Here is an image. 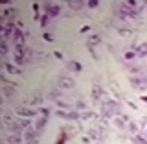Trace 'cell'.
Listing matches in <instances>:
<instances>
[{"label":"cell","instance_id":"6da1fadb","mask_svg":"<svg viewBox=\"0 0 147 144\" xmlns=\"http://www.w3.org/2000/svg\"><path fill=\"white\" fill-rule=\"evenodd\" d=\"M118 111H119V107H118V104L114 100H105L103 104H101V115H103L105 118L114 117Z\"/></svg>","mask_w":147,"mask_h":144},{"label":"cell","instance_id":"7a4b0ae2","mask_svg":"<svg viewBox=\"0 0 147 144\" xmlns=\"http://www.w3.org/2000/svg\"><path fill=\"white\" fill-rule=\"evenodd\" d=\"M57 85L61 87V89H72V87L76 85V81H74L72 78H68V76H59Z\"/></svg>","mask_w":147,"mask_h":144},{"label":"cell","instance_id":"3957f363","mask_svg":"<svg viewBox=\"0 0 147 144\" xmlns=\"http://www.w3.org/2000/svg\"><path fill=\"white\" fill-rule=\"evenodd\" d=\"M2 94H4V98H7V100L15 98V85H11V83H4V85H2Z\"/></svg>","mask_w":147,"mask_h":144},{"label":"cell","instance_id":"277c9868","mask_svg":"<svg viewBox=\"0 0 147 144\" xmlns=\"http://www.w3.org/2000/svg\"><path fill=\"white\" fill-rule=\"evenodd\" d=\"M57 117L59 118H64V120H77V118H81V115L79 113H76V111H57Z\"/></svg>","mask_w":147,"mask_h":144},{"label":"cell","instance_id":"5b68a950","mask_svg":"<svg viewBox=\"0 0 147 144\" xmlns=\"http://www.w3.org/2000/svg\"><path fill=\"white\" fill-rule=\"evenodd\" d=\"M44 11H46V15H48V17H57L59 13H61V8H59V6H52V4H46Z\"/></svg>","mask_w":147,"mask_h":144},{"label":"cell","instance_id":"8992f818","mask_svg":"<svg viewBox=\"0 0 147 144\" xmlns=\"http://www.w3.org/2000/svg\"><path fill=\"white\" fill-rule=\"evenodd\" d=\"M17 115H20V117H24V118H28V117L31 118V117H35L37 113H35L33 109H28V107H18L17 109Z\"/></svg>","mask_w":147,"mask_h":144},{"label":"cell","instance_id":"52a82bcc","mask_svg":"<svg viewBox=\"0 0 147 144\" xmlns=\"http://www.w3.org/2000/svg\"><path fill=\"white\" fill-rule=\"evenodd\" d=\"M9 129H11V133H15V135H20V133H22V131H24V129H26V128H24V126H22V124H20V122H13V124H11V126H9Z\"/></svg>","mask_w":147,"mask_h":144},{"label":"cell","instance_id":"ba28073f","mask_svg":"<svg viewBox=\"0 0 147 144\" xmlns=\"http://www.w3.org/2000/svg\"><path fill=\"white\" fill-rule=\"evenodd\" d=\"M101 96H103V91H101L99 85H94V89H92V100L94 102H99Z\"/></svg>","mask_w":147,"mask_h":144},{"label":"cell","instance_id":"9c48e42d","mask_svg":"<svg viewBox=\"0 0 147 144\" xmlns=\"http://www.w3.org/2000/svg\"><path fill=\"white\" fill-rule=\"evenodd\" d=\"M4 68H6L9 74H20L22 72L18 67H15V65H11V63H4Z\"/></svg>","mask_w":147,"mask_h":144},{"label":"cell","instance_id":"30bf717a","mask_svg":"<svg viewBox=\"0 0 147 144\" xmlns=\"http://www.w3.org/2000/svg\"><path fill=\"white\" fill-rule=\"evenodd\" d=\"M15 26H13V24H6V26H4V30H2V33H4V37H6V39H7V37L9 35H11V33H15Z\"/></svg>","mask_w":147,"mask_h":144},{"label":"cell","instance_id":"8fae6325","mask_svg":"<svg viewBox=\"0 0 147 144\" xmlns=\"http://www.w3.org/2000/svg\"><path fill=\"white\" fill-rule=\"evenodd\" d=\"M7 144H22L20 135H15V133H11V135L7 137Z\"/></svg>","mask_w":147,"mask_h":144},{"label":"cell","instance_id":"7c38bea8","mask_svg":"<svg viewBox=\"0 0 147 144\" xmlns=\"http://www.w3.org/2000/svg\"><path fill=\"white\" fill-rule=\"evenodd\" d=\"M2 122H4V124H6V126L9 128V126H11L13 122H15V120H13V117H11V113H7V111H6V113L2 115Z\"/></svg>","mask_w":147,"mask_h":144},{"label":"cell","instance_id":"4fadbf2b","mask_svg":"<svg viewBox=\"0 0 147 144\" xmlns=\"http://www.w3.org/2000/svg\"><path fill=\"white\" fill-rule=\"evenodd\" d=\"M136 54L140 55V57H145V55H147V43L138 46V48H136Z\"/></svg>","mask_w":147,"mask_h":144},{"label":"cell","instance_id":"5bb4252c","mask_svg":"<svg viewBox=\"0 0 147 144\" xmlns=\"http://www.w3.org/2000/svg\"><path fill=\"white\" fill-rule=\"evenodd\" d=\"M46 122H48V118H46V117H40L39 120H37V124H35V129H37V131H40V129L46 126Z\"/></svg>","mask_w":147,"mask_h":144},{"label":"cell","instance_id":"9a60e30c","mask_svg":"<svg viewBox=\"0 0 147 144\" xmlns=\"http://www.w3.org/2000/svg\"><path fill=\"white\" fill-rule=\"evenodd\" d=\"M132 142H134V144H147V137H144V135H134V137H132Z\"/></svg>","mask_w":147,"mask_h":144},{"label":"cell","instance_id":"2e32d148","mask_svg":"<svg viewBox=\"0 0 147 144\" xmlns=\"http://www.w3.org/2000/svg\"><path fill=\"white\" fill-rule=\"evenodd\" d=\"M68 67H70L74 72H81V68H83L79 61H70V63H68Z\"/></svg>","mask_w":147,"mask_h":144},{"label":"cell","instance_id":"e0dca14e","mask_svg":"<svg viewBox=\"0 0 147 144\" xmlns=\"http://www.w3.org/2000/svg\"><path fill=\"white\" fill-rule=\"evenodd\" d=\"M134 57H138V54L134 52V50H129V52H125V55H123V59H125V61H132Z\"/></svg>","mask_w":147,"mask_h":144},{"label":"cell","instance_id":"ac0fdd59","mask_svg":"<svg viewBox=\"0 0 147 144\" xmlns=\"http://www.w3.org/2000/svg\"><path fill=\"white\" fill-rule=\"evenodd\" d=\"M31 105H39V104H42V94H35L31 100H28Z\"/></svg>","mask_w":147,"mask_h":144},{"label":"cell","instance_id":"d6986e66","mask_svg":"<svg viewBox=\"0 0 147 144\" xmlns=\"http://www.w3.org/2000/svg\"><path fill=\"white\" fill-rule=\"evenodd\" d=\"M68 6L72 9H81V8H85V2H68Z\"/></svg>","mask_w":147,"mask_h":144},{"label":"cell","instance_id":"ffe728a7","mask_svg":"<svg viewBox=\"0 0 147 144\" xmlns=\"http://www.w3.org/2000/svg\"><path fill=\"white\" fill-rule=\"evenodd\" d=\"M98 43H101L99 35H92V37H90V41H88V44H90V46H94V44H98Z\"/></svg>","mask_w":147,"mask_h":144},{"label":"cell","instance_id":"44dd1931","mask_svg":"<svg viewBox=\"0 0 147 144\" xmlns=\"http://www.w3.org/2000/svg\"><path fill=\"white\" fill-rule=\"evenodd\" d=\"M92 117H94L92 111H85V113H81V120H90Z\"/></svg>","mask_w":147,"mask_h":144},{"label":"cell","instance_id":"7402d4cb","mask_svg":"<svg viewBox=\"0 0 147 144\" xmlns=\"http://www.w3.org/2000/svg\"><path fill=\"white\" fill-rule=\"evenodd\" d=\"M129 131L134 133V135H138V131H140V129H138V126H136L134 122H131V124H129Z\"/></svg>","mask_w":147,"mask_h":144},{"label":"cell","instance_id":"603a6c76","mask_svg":"<svg viewBox=\"0 0 147 144\" xmlns=\"http://www.w3.org/2000/svg\"><path fill=\"white\" fill-rule=\"evenodd\" d=\"M13 15H15V9H6V11H4V18H7V17H13Z\"/></svg>","mask_w":147,"mask_h":144},{"label":"cell","instance_id":"cb8c5ba5","mask_svg":"<svg viewBox=\"0 0 147 144\" xmlns=\"http://www.w3.org/2000/svg\"><path fill=\"white\" fill-rule=\"evenodd\" d=\"M88 133H90V137H94V139H101V135H99V131H96V128H94V129H90Z\"/></svg>","mask_w":147,"mask_h":144},{"label":"cell","instance_id":"d4e9b609","mask_svg":"<svg viewBox=\"0 0 147 144\" xmlns=\"http://www.w3.org/2000/svg\"><path fill=\"white\" fill-rule=\"evenodd\" d=\"M118 33H119V35H132V31L123 30V28H118Z\"/></svg>","mask_w":147,"mask_h":144},{"label":"cell","instance_id":"484cf974","mask_svg":"<svg viewBox=\"0 0 147 144\" xmlns=\"http://www.w3.org/2000/svg\"><path fill=\"white\" fill-rule=\"evenodd\" d=\"M57 96H59V94H57V91H52V92L48 94V98H50V100H53V102H57Z\"/></svg>","mask_w":147,"mask_h":144},{"label":"cell","instance_id":"4316f807","mask_svg":"<svg viewBox=\"0 0 147 144\" xmlns=\"http://www.w3.org/2000/svg\"><path fill=\"white\" fill-rule=\"evenodd\" d=\"M2 55H7V43L6 41L2 43Z\"/></svg>","mask_w":147,"mask_h":144},{"label":"cell","instance_id":"83f0119b","mask_svg":"<svg viewBox=\"0 0 147 144\" xmlns=\"http://www.w3.org/2000/svg\"><path fill=\"white\" fill-rule=\"evenodd\" d=\"M40 115H42V117H46V118H48V115H50V109L42 107V109H40Z\"/></svg>","mask_w":147,"mask_h":144},{"label":"cell","instance_id":"f1b7e54d","mask_svg":"<svg viewBox=\"0 0 147 144\" xmlns=\"http://www.w3.org/2000/svg\"><path fill=\"white\" fill-rule=\"evenodd\" d=\"M114 124H116L118 128H123V126H125V124H123V120H119V118H116V120H114Z\"/></svg>","mask_w":147,"mask_h":144},{"label":"cell","instance_id":"f546056e","mask_svg":"<svg viewBox=\"0 0 147 144\" xmlns=\"http://www.w3.org/2000/svg\"><path fill=\"white\" fill-rule=\"evenodd\" d=\"M46 22H48V15H46V13H44V17L40 18V24H42V26H46Z\"/></svg>","mask_w":147,"mask_h":144},{"label":"cell","instance_id":"4dcf8cb0","mask_svg":"<svg viewBox=\"0 0 147 144\" xmlns=\"http://www.w3.org/2000/svg\"><path fill=\"white\" fill-rule=\"evenodd\" d=\"M57 105H59V107H63V109H68V104H64V102H59L57 100Z\"/></svg>","mask_w":147,"mask_h":144},{"label":"cell","instance_id":"1f68e13d","mask_svg":"<svg viewBox=\"0 0 147 144\" xmlns=\"http://www.w3.org/2000/svg\"><path fill=\"white\" fill-rule=\"evenodd\" d=\"M96 6H98V2H96V0H90V2H88V8H96Z\"/></svg>","mask_w":147,"mask_h":144},{"label":"cell","instance_id":"d6a6232c","mask_svg":"<svg viewBox=\"0 0 147 144\" xmlns=\"http://www.w3.org/2000/svg\"><path fill=\"white\" fill-rule=\"evenodd\" d=\"M44 39L48 41V43H52V41H53V39H52V35H48V33H44Z\"/></svg>","mask_w":147,"mask_h":144},{"label":"cell","instance_id":"836d02e7","mask_svg":"<svg viewBox=\"0 0 147 144\" xmlns=\"http://www.w3.org/2000/svg\"><path fill=\"white\" fill-rule=\"evenodd\" d=\"M53 55H55L57 59H63V54H61V52H53Z\"/></svg>","mask_w":147,"mask_h":144},{"label":"cell","instance_id":"e575fe53","mask_svg":"<svg viewBox=\"0 0 147 144\" xmlns=\"http://www.w3.org/2000/svg\"><path fill=\"white\" fill-rule=\"evenodd\" d=\"M142 102H144V104H147V96H144V98H142Z\"/></svg>","mask_w":147,"mask_h":144}]
</instances>
